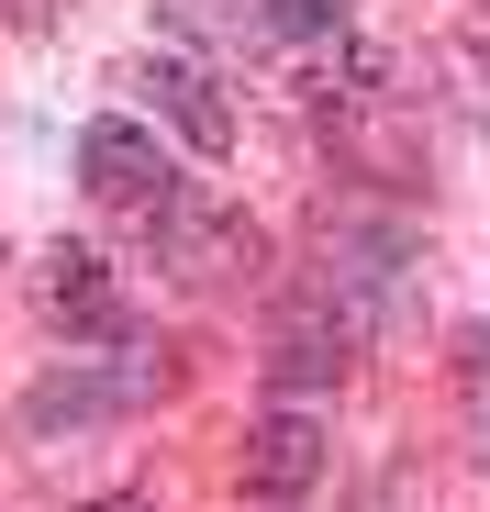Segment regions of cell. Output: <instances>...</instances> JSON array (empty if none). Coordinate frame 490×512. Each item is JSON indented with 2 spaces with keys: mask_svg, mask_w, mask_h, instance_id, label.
Listing matches in <instances>:
<instances>
[{
  "mask_svg": "<svg viewBox=\"0 0 490 512\" xmlns=\"http://www.w3.org/2000/svg\"><path fill=\"white\" fill-rule=\"evenodd\" d=\"M268 379H279L290 401H301V390H335V379H346V323H335V334H323V323H290L279 346H268Z\"/></svg>",
  "mask_w": 490,
  "mask_h": 512,
  "instance_id": "ba28073f",
  "label": "cell"
},
{
  "mask_svg": "<svg viewBox=\"0 0 490 512\" xmlns=\"http://www.w3.org/2000/svg\"><path fill=\"white\" fill-rule=\"evenodd\" d=\"M134 401H145V368H134V357L78 346V368H56V379L23 390V435H56V423H112V412H134Z\"/></svg>",
  "mask_w": 490,
  "mask_h": 512,
  "instance_id": "3957f363",
  "label": "cell"
},
{
  "mask_svg": "<svg viewBox=\"0 0 490 512\" xmlns=\"http://www.w3.org/2000/svg\"><path fill=\"white\" fill-rule=\"evenodd\" d=\"M323 279H346L357 312H401V290H413V234H401V223H346Z\"/></svg>",
  "mask_w": 490,
  "mask_h": 512,
  "instance_id": "8992f818",
  "label": "cell"
},
{
  "mask_svg": "<svg viewBox=\"0 0 490 512\" xmlns=\"http://www.w3.org/2000/svg\"><path fill=\"white\" fill-rule=\"evenodd\" d=\"M45 312L67 323V346H123V290L101 245H56L45 256Z\"/></svg>",
  "mask_w": 490,
  "mask_h": 512,
  "instance_id": "5b68a950",
  "label": "cell"
},
{
  "mask_svg": "<svg viewBox=\"0 0 490 512\" xmlns=\"http://www.w3.org/2000/svg\"><path fill=\"white\" fill-rule=\"evenodd\" d=\"M156 245L179 256V279H190V290H223L234 268H257V223H245V212H223V201H201V190H179V201H168Z\"/></svg>",
  "mask_w": 490,
  "mask_h": 512,
  "instance_id": "277c9868",
  "label": "cell"
},
{
  "mask_svg": "<svg viewBox=\"0 0 490 512\" xmlns=\"http://www.w3.org/2000/svg\"><path fill=\"white\" fill-rule=\"evenodd\" d=\"M156 12H168L179 34H245V23H257V0H156Z\"/></svg>",
  "mask_w": 490,
  "mask_h": 512,
  "instance_id": "9c48e42d",
  "label": "cell"
},
{
  "mask_svg": "<svg viewBox=\"0 0 490 512\" xmlns=\"http://www.w3.org/2000/svg\"><path fill=\"white\" fill-rule=\"evenodd\" d=\"M90 512H156V501H90Z\"/></svg>",
  "mask_w": 490,
  "mask_h": 512,
  "instance_id": "7c38bea8",
  "label": "cell"
},
{
  "mask_svg": "<svg viewBox=\"0 0 490 512\" xmlns=\"http://www.w3.org/2000/svg\"><path fill=\"white\" fill-rule=\"evenodd\" d=\"M468 412H479V435H490V346L468 357Z\"/></svg>",
  "mask_w": 490,
  "mask_h": 512,
  "instance_id": "8fae6325",
  "label": "cell"
},
{
  "mask_svg": "<svg viewBox=\"0 0 490 512\" xmlns=\"http://www.w3.org/2000/svg\"><path fill=\"white\" fill-rule=\"evenodd\" d=\"M323 468H335V423H323V412L279 401V412L245 423V501L290 512V501H312V490H323Z\"/></svg>",
  "mask_w": 490,
  "mask_h": 512,
  "instance_id": "7a4b0ae2",
  "label": "cell"
},
{
  "mask_svg": "<svg viewBox=\"0 0 490 512\" xmlns=\"http://www.w3.org/2000/svg\"><path fill=\"white\" fill-rule=\"evenodd\" d=\"M257 23H268V34H335L346 0H257Z\"/></svg>",
  "mask_w": 490,
  "mask_h": 512,
  "instance_id": "30bf717a",
  "label": "cell"
},
{
  "mask_svg": "<svg viewBox=\"0 0 490 512\" xmlns=\"http://www.w3.org/2000/svg\"><path fill=\"white\" fill-rule=\"evenodd\" d=\"M123 78H134V90H145L156 112H168V123L201 145V156H223V145H234V112H223V90H212V78H201L190 56H134Z\"/></svg>",
  "mask_w": 490,
  "mask_h": 512,
  "instance_id": "52a82bcc",
  "label": "cell"
},
{
  "mask_svg": "<svg viewBox=\"0 0 490 512\" xmlns=\"http://www.w3.org/2000/svg\"><path fill=\"white\" fill-rule=\"evenodd\" d=\"M78 190H90L101 212H123V223H168V201H179V167H168V145H156L145 123H123V112H101L90 134H78Z\"/></svg>",
  "mask_w": 490,
  "mask_h": 512,
  "instance_id": "6da1fadb",
  "label": "cell"
}]
</instances>
